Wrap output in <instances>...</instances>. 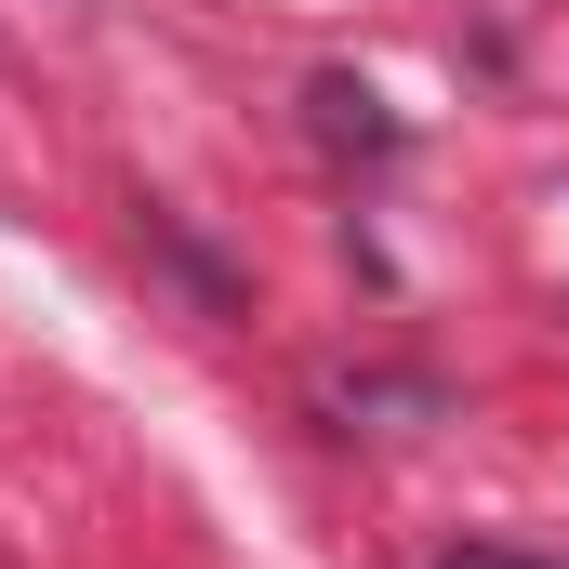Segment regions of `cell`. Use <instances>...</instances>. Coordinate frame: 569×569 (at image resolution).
<instances>
[{"label": "cell", "mask_w": 569, "mask_h": 569, "mask_svg": "<svg viewBox=\"0 0 569 569\" xmlns=\"http://www.w3.org/2000/svg\"><path fill=\"white\" fill-rule=\"evenodd\" d=\"M318 133H331V146H371V159L398 146L385 120H371V93H358V80H318Z\"/></svg>", "instance_id": "6da1fadb"}, {"label": "cell", "mask_w": 569, "mask_h": 569, "mask_svg": "<svg viewBox=\"0 0 569 569\" xmlns=\"http://www.w3.org/2000/svg\"><path fill=\"white\" fill-rule=\"evenodd\" d=\"M437 569H543V557H517V543H463V557H437Z\"/></svg>", "instance_id": "7a4b0ae2"}]
</instances>
